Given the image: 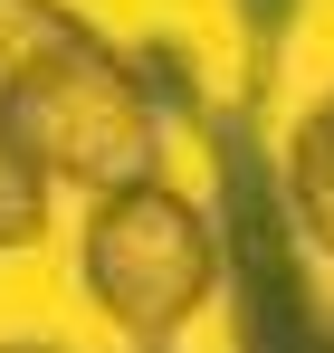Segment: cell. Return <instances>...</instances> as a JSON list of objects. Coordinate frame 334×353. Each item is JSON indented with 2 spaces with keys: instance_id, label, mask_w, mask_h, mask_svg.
<instances>
[{
  "instance_id": "cell-1",
  "label": "cell",
  "mask_w": 334,
  "mask_h": 353,
  "mask_svg": "<svg viewBox=\"0 0 334 353\" xmlns=\"http://www.w3.org/2000/svg\"><path fill=\"white\" fill-rule=\"evenodd\" d=\"M0 124L48 181L86 201L163 181V86L106 48L67 0H0Z\"/></svg>"
},
{
  "instance_id": "cell-2",
  "label": "cell",
  "mask_w": 334,
  "mask_h": 353,
  "mask_svg": "<svg viewBox=\"0 0 334 353\" xmlns=\"http://www.w3.org/2000/svg\"><path fill=\"white\" fill-rule=\"evenodd\" d=\"M210 134V230L239 353H334V305L315 296V258L286 201V163L258 134V105H201Z\"/></svg>"
},
{
  "instance_id": "cell-3",
  "label": "cell",
  "mask_w": 334,
  "mask_h": 353,
  "mask_svg": "<svg viewBox=\"0 0 334 353\" xmlns=\"http://www.w3.org/2000/svg\"><path fill=\"white\" fill-rule=\"evenodd\" d=\"M77 277H86V296H96V315H106L115 334L172 344L210 305V287H220V230L172 181H134V191H106L86 210Z\"/></svg>"
},
{
  "instance_id": "cell-4",
  "label": "cell",
  "mask_w": 334,
  "mask_h": 353,
  "mask_svg": "<svg viewBox=\"0 0 334 353\" xmlns=\"http://www.w3.org/2000/svg\"><path fill=\"white\" fill-rule=\"evenodd\" d=\"M277 163H286V201H296L306 248H315V258H334V96L296 124V134H286Z\"/></svg>"
},
{
  "instance_id": "cell-5",
  "label": "cell",
  "mask_w": 334,
  "mask_h": 353,
  "mask_svg": "<svg viewBox=\"0 0 334 353\" xmlns=\"http://www.w3.org/2000/svg\"><path fill=\"white\" fill-rule=\"evenodd\" d=\"M48 191L57 181L10 143V124H0V248H29V239H48Z\"/></svg>"
},
{
  "instance_id": "cell-6",
  "label": "cell",
  "mask_w": 334,
  "mask_h": 353,
  "mask_svg": "<svg viewBox=\"0 0 334 353\" xmlns=\"http://www.w3.org/2000/svg\"><path fill=\"white\" fill-rule=\"evenodd\" d=\"M229 10H239V29H248L258 48H277V39H286V19H296L306 0H229Z\"/></svg>"
},
{
  "instance_id": "cell-7",
  "label": "cell",
  "mask_w": 334,
  "mask_h": 353,
  "mask_svg": "<svg viewBox=\"0 0 334 353\" xmlns=\"http://www.w3.org/2000/svg\"><path fill=\"white\" fill-rule=\"evenodd\" d=\"M0 353H57V344H0Z\"/></svg>"
},
{
  "instance_id": "cell-8",
  "label": "cell",
  "mask_w": 334,
  "mask_h": 353,
  "mask_svg": "<svg viewBox=\"0 0 334 353\" xmlns=\"http://www.w3.org/2000/svg\"><path fill=\"white\" fill-rule=\"evenodd\" d=\"M144 353H163V344H144Z\"/></svg>"
}]
</instances>
